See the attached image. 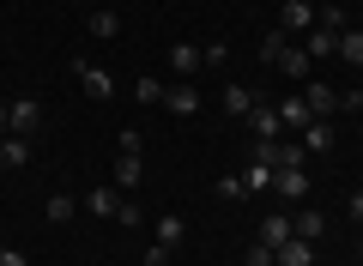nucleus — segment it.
Wrapping results in <instances>:
<instances>
[{"label": "nucleus", "instance_id": "f257e3e1", "mask_svg": "<svg viewBox=\"0 0 363 266\" xmlns=\"http://www.w3.org/2000/svg\"><path fill=\"white\" fill-rule=\"evenodd\" d=\"M279 31H285V37H309L315 31V6L309 0H285V6H279Z\"/></svg>", "mask_w": 363, "mask_h": 266}, {"label": "nucleus", "instance_id": "f03ea898", "mask_svg": "<svg viewBox=\"0 0 363 266\" xmlns=\"http://www.w3.org/2000/svg\"><path fill=\"white\" fill-rule=\"evenodd\" d=\"M303 103H309L315 121H333V115H339V91L333 85H315V79H303Z\"/></svg>", "mask_w": 363, "mask_h": 266}, {"label": "nucleus", "instance_id": "7ed1b4c3", "mask_svg": "<svg viewBox=\"0 0 363 266\" xmlns=\"http://www.w3.org/2000/svg\"><path fill=\"white\" fill-rule=\"evenodd\" d=\"M309 121L315 115H309V103H303V91L297 97H279V140H285V133H303Z\"/></svg>", "mask_w": 363, "mask_h": 266}, {"label": "nucleus", "instance_id": "20e7f679", "mask_svg": "<svg viewBox=\"0 0 363 266\" xmlns=\"http://www.w3.org/2000/svg\"><path fill=\"white\" fill-rule=\"evenodd\" d=\"M272 67H279V73H285V79H297V85H303V79L315 73V61H309V49H303V43H285V49H279V61H272Z\"/></svg>", "mask_w": 363, "mask_h": 266}, {"label": "nucleus", "instance_id": "39448f33", "mask_svg": "<svg viewBox=\"0 0 363 266\" xmlns=\"http://www.w3.org/2000/svg\"><path fill=\"white\" fill-rule=\"evenodd\" d=\"M6 115H13V121H6V133H18V140H30V133H37V97H18V103H6Z\"/></svg>", "mask_w": 363, "mask_h": 266}, {"label": "nucleus", "instance_id": "423d86ee", "mask_svg": "<svg viewBox=\"0 0 363 266\" xmlns=\"http://www.w3.org/2000/svg\"><path fill=\"white\" fill-rule=\"evenodd\" d=\"M255 242H260V248H272V254H279V248L291 242V218H285V212L260 218V224H255Z\"/></svg>", "mask_w": 363, "mask_h": 266}, {"label": "nucleus", "instance_id": "0eeeda50", "mask_svg": "<svg viewBox=\"0 0 363 266\" xmlns=\"http://www.w3.org/2000/svg\"><path fill=\"white\" fill-rule=\"evenodd\" d=\"M73 73H79V85H85V97H97V103H104V97H116V79H109L104 67H85V61H73Z\"/></svg>", "mask_w": 363, "mask_h": 266}, {"label": "nucleus", "instance_id": "6e6552de", "mask_svg": "<svg viewBox=\"0 0 363 266\" xmlns=\"http://www.w3.org/2000/svg\"><path fill=\"white\" fill-rule=\"evenodd\" d=\"M248 127H255V140H279V103L255 97V109H248Z\"/></svg>", "mask_w": 363, "mask_h": 266}, {"label": "nucleus", "instance_id": "1a4fd4ad", "mask_svg": "<svg viewBox=\"0 0 363 266\" xmlns=\"http://www.w3.org/2000/svg\"><path fill=\"white\" fill-rule=\"evenodd\" d=\"M297 145H303L309 157H327V152H333V121H309V127L297 133Z\"/></svg>", "mask_w": 363, "mask_h": 266}, {"label": "nucleus", "instance_id": "9d476101", "mask_svg": "<svg viewBox=\"0 0 363 266\" xmlns=\"http://www.w3.org/2000/svg\"><path fill=\"white\" fill-rule=\"evenodd\" d=\"M164 109H169V115H200V85H188V79L169 85V91H164Z\"/></svg>", "mask_w": 363, "mask_h": 266}, {"label": "nucleus", "instance_id": "9b49d317", "mask_svg": "<svg viewBox=\"0 0 363 266\" xmlns=\"http://www.w3.org/2000/svg\"><path fill=\"white\" fill-rule=\"evenodd\" d=\"M169 67H176V79H194L200 67H206V55H200V43H176V49H169Z\"/></svg>", "mask_w": 363, "mask_h": 266}, {"label": "nucleus", "instance_id": "f8f14e48", "mask_svg": "<svg viewBox=\"0 0 363 266\" xmlns=\"http://www.w3.org/2000/svg\"><path fill=\"white\" fill-rule=\"evenodd\" d=\"M109 182H116L121 194H133V188L145 182V157H128V152H121V157H116V176H109Z\"/></svg>", "mask_w": 363, "mask_h": 266}, {"label": "nucleus", "instance_id": "ddd939ff", "mask_svg": "<svg viewBox=\"0 0 363 266\" xmlns=\"http://www.w3.org/2000/svg\"><path fill=\"white\" fill-rule=\"evenodd\" d=\"M272 188L285 194V200H303V194H309V170H272Z\"/></svg>", "mask_w": 363, "mask_h": 266}, {"label": "nucleus", "instance_id": "4468645a", "mask_svg": "<svg viewBox=\"0 0 363 266\" xmlns=\"http://www.w3.org/2000/svg\"><path fill=\"white\" fill-rule=\"evenodd\" d=\"M121 212V188L116 182H97V188H91V218H116Z\"/></svg>", "mask_w": 363, "mask_h": 266}, {"label": "nucleus", "instance_id": "2eb2a0df", "mask_svg": "<svg viewBox=\"0 0 363 266\" xmlns=\"http://www.w3.org/2000/svg\"><path fill=\"white\" fill-rule=\"evenodd\" d=\"M291 236H303V242H321V236H327V218L315 212V206H303V212L291 218Z\"/></svg>", "mask_w": 363, "mask_h": 266}, {"label": "nucleus", "instance_id": "dca6fc26", "mask_svg": "<svg viewBox=\"0 0 363 266\" xmlns=\"http://www.w3.org/2000/svg\"><path fill=\"white\" fill-rule=\"evenodd\" d=\"M248 109H255V91L248 85H224V115H230V121H248Z\"/></svg>", "mask_w": 363, "mask_h": 266}, {"label": "nucleus", "instance_id": "f3484780", "mask_svg": "<svg viewBox=\"0 0 363 266\" xmlns=\"http://www.w3.org/2000/svg\"><path fill=\"white\" fill-rule=\"evenodd\" d=\"M272 260H279V266H315V242H303V236H291L285 248L272 254Z\"/></svg>", "mask_w": 363, "mask_h": 266}, {"label": "nucleus", "instance_id": "a211bd4d", "mask_svg": "<svg viewBox=\"0 0 363 266\" xmlns=\"http://www.w3.org/2000/svg\"><path fill=\"white\" fill-rule=\"evenodd\" d=\"M30 157V140H18V133H0V170H18Z\"/></svg>", "mask_w": 363, "mask_h": 266}, {"label": "nucleus", "instance_id": "6ab92c4d", "mask_svg": "<svg viewBox=\"0 0 363 266\" xmlns=\"http://www.w3.org/2000/svg\"><path fill=\"white\" fill-rule=\"evenodd\" d=\"M303 49H309V61H327V55H339V37H333V31H321V25H315Z\"/></svg>", "mask_w": 363, "mask_h": 266}, {"label": "nucleus", "instance_id": "aec40b11", "mask_svg": "<svg viewBox=\"0 0 363 266\" xmlns=\"http://www.w3.org/2000/svg\"><path fill=\"white\" fill-rule=\"evenodd\" d=\"M43 212H49V224H73L79 200H73V194H49V206H43Z\"/></svg>", "mask_w": 363, "mask_h": 266}, {"label": "nucleus", "instance_id": "412c9836", "mask_svg": "<svg viewBox=\"0 0 363 266\" xmlns=\"http://www.w3.org/2000/svg\"><path fill=\"white\" fill-rule=\"evenodd\" d=\"M339 61L363 73V31H345V37H339Z\"/></svg>", "mask_w": 363, "mask_h": 266}, {"label": "nucleus", "instance_id": "4be33fe9", "mask_svg": "<svg viewBox=\"0 0 363 266\" xmlns=\"http://www.w3.org/2000/svg\"><path fill=\"white\" fill-rule=\"evenodd\" d=\"M242 188H248V194H267V188H272V170L248 157V170H242Z\"/></svg>", "mask_w": 363, "mask_h": 266}, {"label": "nucleus", "instance_id": "5701e85b", "mask_svg": "<svg viewBox=\"0 0 363 266\" xmlns=\"http://www.w3.org/2000/svg\"><path fill=\"white\" fill-rule=\"evenodd\" d=\"M116 31H121V18L109 6H91V37H116Z\"/></svg>", "mask_w": 363, "mask_h": 266}, {"label": "nucleus", "instance_id": "b1692460", "mask_svg": "<svg viewBox=\"0 0 363 266\" xmlns=\"http://www.w3.org/2000/svg\"><path fill=\"white\" fill-rule=\"evenodd\" d=\"M315 25H321V31H333V37H345V13H339V6H315Z\"/></svg>", "mask_w": 363, "mask_h": 266}, {"label": "nucleus", "instance_id": "393cba45", "mask_svg": "<svg viewBox=\"0 0 363 266\" xmlns=\"http://www.w3.org/2000/svg\"><path fill=\"white\" fill-rule=\"evenodd\" d=\"M164 79H133V97H140V103H164Z\"/></svg>", "mask_w": 363, "mask_h": 266}, {"label": "nucleus", "instance_id": "a878e982", "mask_svg": "<svg viewBox=\"0 0 363 266\" xmlns=\"http://www.w3.org/2000/svg\"><path fill=\"white\" fill-rule=\"evenodd\" d=\"M157 242H164V248H182V218H157Z\"/></svg>", "mask_w": 363, "mask_h": 266}, {"label": "nucleus", "instance_id": "bb28decb", "mask_svg": "<svg viewBox=\"0 0 363 266\" xmlns=\"http://www.w3.org/2000/svg\"><path fill=\"white\" fill-rule=\"evenodd\" d=\"M121 152H128V157H145V133H140V127H121Z\"/></svg>", "mask_w": 363, "mask_h": 266}, {"label": "nucleus", "instance_id": "cd10ccee", "mask_svg": "<svg viewBox=\"0 0 363 266\" xmlns=\"http://www.w3.org/2000/svg\"><path fill=\"white\" fill-rule=\"evenodd\" d=\"M212 194H218V200H242V176H218V188H212Z\"/></svg>", "mask_w": 363, "mask_h": 266}, {"label": "nucleus", "instance_id": "c85d7f7f", "mask_svg": "<svg viewBox=\"0 0 363 266\" xmlns=\"http://www.w3.org/2000/svg\"><path fill=\"white\" fill-rule=\"evenodd\" d=\"M116 224H128V230H140V224H145V212H140V200H121V212H116Z\"/></svg>", "mask_w": 363, "mask_h": 266}, {"label": "nucleus", "instance_id": "c756f323", "mask_svg": "<svg viewBox=\"0 0 363 266\" xmlns=\"http://www.w3.org/2000/svg\"><path fill=\"white\" fill-rule=\"evenodd\" d=\"M285 43H291V37H285V31H272V37H267V43H260V61H267V67H272V61H279V49H285Z\"/></svg>", "mask_w": 363, "mask_h": 266}, {"label": "nucleus", "instance_id": "7c9ffc66", "mask_svg": "<svg viewBox=\"0 0 363 266\" xmlns=\"http://www.w3.org/2000/svg\"><path fill=\"white\" fill-rule=\"evenodd\" d=\"M169 254H176V248H164V242H152V248H145V266H169Z\"/></svg>", "mask_w": 363, "mask_h": 266}, {"label": "nucleus", "instance_id": "2f4dec72", "mask_svg": "<svg viewBox=\"0 0 363 266\" xmlns=\"http://www.w3.org/2000/svg\"><path fill=\"white\" fill-rule=\"evenodd\" d=\"M345 212H351V224L363 230V188H357V194H351V200H345Z\"/></svg>", "mask_w": 363, "mask_h": 266}, {"label": "nucleus", "instance_id": "473e14b6", "mask_svg": "<svg viewBox=\"0 0 363 266\" xmlns=\"http://www.w3.org/2000/svg\"><path fill=\"white\" fill-rule=\"evenodd\" d=\"M0 266H30V260H25L18 248H6V242H0Z\"/></svg>", "mask_w": 363, "mask_h": 266}, {"label": "nucleus", "instance_id": "72a5a7b5", "mask_svg": "<svg viewBox=\"0 0 363 266\" xmlns=\"http://www.w3.org/2000/svg\"><path fill=\"white\" fill-rule=\"evenodd\" d=\"M248 266H272V248H260V242H255V248H248Z\"/></svg>", "mask_w": 363, "mask_h": 266}, {"label": "nucleus", "instance_id": "f704fd0d", "mask_svg": "<svg viewBox=\"0 0 363 266\" xmlns=\"http://www.w3.org/2000/svg\"><path fill=\"white\" fill-rule=\"evenodd\" d=\"M6 121H13V115H6V103H0V133H6Z\"/></svg>", "mask_w": 363, "mask_h": 266}, {"label": "nucleus", "instance_id": "c9c22d12", "mask_svg": "<svg viewBox=\"0 0 363 266\" xmlns=\"http://www.w3.org/2000/svg\"><path fill=\"white\" fill-rule=\"evenodd\" d=\"M357 260H363V236H357Z\"/></svg>", "mask_w": 363, "mask_h": 266}, {"label": "nucleus", "instance_id": "e433bc0d", "mask_svg": "<svg viewBox=\"0 0 363 266\" xmlns=\"http://www.w3.org/2000/svg\"><path fill=\"white\" fill-rule=\"evenodd\" d=\"M85 6H104V0H85Z\"/></svg>", "mask_w": 363, "mask_h": 266}, {"label": "nucleus", "instance_id": "4c0bfd02", "mask_svg": "<svg viewBox=\"0 0 363 266\" xmlns=\"http://www.w3.org/2000/svg\"><path fill=\"white\" fill-rule=\"evenodd\" d=\"M357 133H363V121H357Z\"/></svg>", "mask_w": 363, "mask_h": 266}, {"label": "nucleus", "instance_id": "58836bf2", "mask_svg": "<svg viewBox=\"0 0 363 266\" xmlns=\"http://www.w3.org/2000/svg\"><path fill=\"white\" fill-rule=\"evenodd\" d=\"M272 266H279V260H272Z\"/></svg>", "mask_w": 363, "mask_h": 266}]
</instances>
